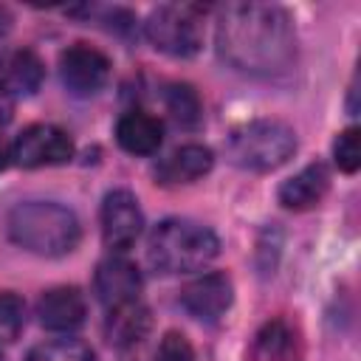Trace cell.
I'll return each mask as SVG.
<instances>
[{
	"mask_svg": "<svg viewBox=\"0 0 361 361\" xmlns=\"http://www.w3.org/2000/svg\"><path fill=\"white\" fill-rule=\"evenodd\" d=\"M220 59L248 76H282L296 62L290 14L274 3H228L217 17Z\"/></svg>",
	"mask_w": 361,
	"mask_h": 361,
	"instance_id": "6da1fadb",
	"label": "cell"
},
{
	"mask_svg": "<svg viewBox=\"0 0 361 361\" xmlns=\"http://www.w3.org/2000/svg\"><path fill=\"white\" fill-rule=\"evenodd\" d=\"M8 240L37 257H65L82 240L79 217L54 200L17 203L6 217Z\"/></svg>",
	"mask_w": 361,
	"mask_h": 361,
	"instance_id": "7a4b0ae2",
	"label": "cell"
},
{
	"mask_svg": "<svg viewBox=\"0 0 361 361\" xmlns=\"http://www.w3.org/2000/svg\"><path fill=\"white\" fill-rule=\"evenodd\" d=\"M220 254L217 234L195 220L169 217L158 223L147 243V257L161 274H189L209 265Z\"/></svg>",
	"mask_w": 361,
	"mask_h": 361,
	"instance_id": "3957f363",
	"label": "cell"
},
{
	"mask_svg": "<svg viewBox=\"0 0 361 361\" xmlns=\"http://www.w3.org/2000/svg\"><path fill=\"white\" fill-rule=\"evenodd\" d=\"M296 152V133L279 118H254L231 130L226 155L234 166L248 172H271L288 164Z\"/></svg>",
	"mask_w": 361,
	"mask_h": 361,
	"instance_id": "277c9868",
	"label": "cell"
},
{
	"mask_svg": "<svg viewBox=\"0 0 361 361\" xmlns=\"http://www.w3.org/2000/svg\"><path fill=\"white\" fill-rule=\"evenodd\" d=\"M144 34L149 45L166 56H195L203 45V23L195 6L166 3L149 11L144 23Z\"/></svg>",
	"mask_w": 361,
	"mask_h": 361,
	"instance_id": "5b68a950",
	"label": "cell"
},
{
	"mask_svg": "<svg viewBox=\"0 0 361 361\" xmlns=\"http://www.w3.org/2000/svg\"><path fill=\"white\" fill-rule=\"evenodd\" d=\"M11 158L25 169L59 166L73 158L71 135L56 124H28L11 144Z\"/></svg>",
	"mask_w": 361,
	"mask_h": 361,
	"instance_id": "8992f818",
	"label": "cell"
},
{
	"mask_svg": "<svg viewBox=\"0 0 361 361\" xmlns=\"http://www.w3.org/2000/svg\"><path fill=\"white\" fill-rule=\"evenodd\" d=\"M59 76L73 96H93L110 79V59L87 42H73L59 54Z\"/></svg>",
	"mask_w": 361,
	"mask_h": 361,
	"instance_id": "52a82bcc",
	"label": "cell"
},
{
	"mask_svg": "<svg viewBox=\"0 0 361 361\" xmlns=\"http://www.w3.org/2000/svg\"><path fill=\"white\" fill-rule=\"evenodd\" d=\"M144 228L138 197L130 189H113L102 200V237L113 251H127Z\"/></svg>",
	"mask_w": 361,
	"mask_h": 361,
	"instance_id": "ba28073f",
	"label": "cell"
},
{
	"mask_svg": "<svg viewBox=\"0 0 361 361\" xmlns=\"http://www.w3.org/2000/svg\"><path fill=\"white\" fill-rule=\"evenodd\" d=\"M234 302V285L226 274L212 271L192 279L180 290V307L197 322H217Z\"/></svg>",
	"mask_w": 361,
	"mask_h": 361,
	"instance_id": "9c48e42d",
	"label": "cell"
},
{
	"mask_svg": "<svg viewBox=\"0 0 361 361\" xmlns=\"http://www.w3.org/2000/svg\"><path fill=\"white\" fill-rule=\"evenodd\" d=\"M141 271L135 268V262L124 259V257H107L96 265L93 274V290L99 296L102 305L116 307V305H127L135 302L141 293Z\"/></svg>",
	"mask_w": 361,
	"mask_h": 361,
	"instance_id": "30bf717a",
	"label": "cell"
},
{
	"mask_svg": "<svg viewBox=\"0 0 361 361\" xmlns=\"http://www.w3.org/2000/svg\"><path fill=\"white\" fill-rule=\"evenodd\" d=\"M37 316L45 330L54 333H71L76 330L87 316V299L73 285H56L45 290L37 302Z\"/></svg>",
	"mask_w": 361,
	"mask_h": 361,
	"instance_id": "8fae6325",
	"label": "cell"
},
{
	"mask_svg": "<svg viewBox=\"0 0 361 361\" xmlns=\"http://www.w3.org/2000/svg\"><path fill=\"white\" fill-rule=\"evenodd\" d=\"M45 79V65L31 48H6L0 54V90L11 99L34 96Z\"/></svg>",
	"mask_w": 361,
	"mask_h": 361,
	"instance_id": "7c38bea8",
	"label": "cell"
},
{
	"mask_svg": "<svg viewBox=\"0 0 361 361\" xmlns=\"http://www.w3.org/2000/svg\"><path fill=\"white\" fill-rule=\"evenodd\" d=\"M248 361H305L299 330L288 319L265 322L251 341Z\"/></svg>",
	"mask_w": 361,
	"mask_h": 361,
	"instance_id": "4fadbf2b",
	"label": "cell"
},
{
	"mask_svg": "<svg viewBox=\"0 0 361 361\" xmlns=\"http://www.w3.org/2000/svg\"><path fill=\"white\" fill-rule=\"evenodd\" d=\"M214 164V155L203 144H183L175 152H169L158 166L155 178L164 186H180V183H195L200 180Z\"/></svg>",
	"mask_w": 361,
	"mask_h": 361,
	"instance_id": "5bb4252c",
	"label": "cell"
},
{
	"mask_svg": "<svg viewBox=\"0 0 361 361\" xmlns=\"http://www.w3.org/2000/svg\"><path fill=\"white\" fill-rule=\"evenodd\" d=\"M152 330V313L144 302H127V305H116L110 307L107 319H104V338L118 347V350H127V347H135L147 338V333Z\"/></svg>",
	"mask_w": 361,
	"mask_h": 361,
	"instance_id": "9a60e30c",
	"label": "cell"
},
{
	"mask_svg": "<svg viewBox=\"0 0 361 361\" xmlns=\"http://www.w3.org/2000/svg\"><path fill=\"white\" fill-rule=\"evenodd\" d=\"M116 141L130 155H155L164 144V124L147 110H130L116 124Z\"/></svg>",
	"mask_w": 361,
	"mask_h": 361,
	"instance_id": "2e32d148",
	"label": "cell"
},
{
	"mask_svg": "<svg viewBox=\"0 0 361 361\" xmlns=\"http://www.w3.org/2000/svg\"><path fill=\"white\" fill-rule=\"evenodd\" d=\"M330 189V172L324 164H307L293 178H288L279 186V203L290 212H305L322 203V197Z\"/></svg>",
	"mask_w": 361,
	"mask_h": 361,
	"instance_id": "e0dca14e",
	"label": "cell"
},
{
	"mask_svg": "<svg viewBox=\"0 0 361 361\" xmlns=\"http://www.w3.org/2000/svg\"><path fill=\"white\" fill-rule=\"evenodd\" d=\"M164 102H166V113L175 118V124L186 127V130H192V127L200 124V118H203V102H200V96H197V90L192 85H186V82L169 85L166 93H164Z\"/></svg>",
	"mask_w": 361,
	"mask_h": 361,
	"instance_id": "ac0fdd59",
	"label": "cell"
},
{
	"mask_svg": "<svg viewBox=\"0 0 361 361\" xmlns=\"http://www.w3.org/2000/svg\"><path fill=\"white\" fill-rule=\"evenodd\" d=\"M25 361H99L96 353L79 338H54L37 344Z\"/></svg>",
	"mask_w": 361,
	"mask_h": 361,
	"instance_id": "d6986e66",
	"label": "cell"
},
{
	"mask_svg": "<svg viewBox=\"0 0 361 361\" xmlns=\"http://www.w3.org/2000/svg\"><path fill=\"white\" fill-rule=\"evenodd\" d=\"M25 327V302L14 290H0V341H14Z\"/></svg>",
	"mask_w": 361,
	"mask_h": 361,
	"instance_id": "ffe728a7",
	"label": "cell"
},
{
	"mask_svg": "<svg viewBox=\"0 0 361 361\" xmlns=\"http://www.w3.org/2000/svg\"><path fill=\"white\" fill-rule=\"evenodd\" d=\"M333 158L336 166L347 175H353L361 166V138H358V127H347L336 135L333 141Z\"/></svg>",
	"mask_w": 361,
	"mask_h": 361,
	"instance_id": "44dd1931",
	"label": "cell"
},
{
	"mask_svg": "<svg viewBox=\"0 0 361 361\" xmlns=\"http://www.w3.org/2000/svg\"><path fill=\"white\" fill-rule=\"evenodd\" d=\"M155 361H195V350L183 333L169 330V333H164V338L155 350Z\"/></svg>",
	"mask_w": 361,
	"mask_h": 361,
	"instance_id": "7402d4cb",
	"label": "cell"
},
{
	"mask_svg": "<svg viewBox=\"0 0 361 361\" xmlns=\"http://www.w3.org/2000/svg\"><path fill=\"white\" fill-rule=\"evenodd\" d=\"M11 110H14V99L0 90V124H6L11 118Z\"/></svg>",
	"mask_w": 361,
	"mask_h": 361,
	"instance_id": "603a6c76",
	"label": "cell"
},
{
	"mask_svg": "<svg viewBox=\"0 0 361 361\" xmlns=\"http://www.w3.org/2000/svg\"><path fill=\"white\" fill-rule=\"evenodd\" d=\"M8 23H11V17H8V11L0 6V34H6V31H8Z\"/></svg>",
	"mask_w": 361,
	"mask_h": 361,
	"instance_id": "cb8c5ba5",
	"label": "cell"
},
{
	"mask_svg": "<svg viewBox=\"0 0 361 361\" xmlns=\"http://www.w3.org/2000/svg\"><path fill=\"white\" fill-rule=\"evenodd\" d=\"M6 164H8V155H6V147L0 144V172L6 169Z\"/></svg>",
	"mask_w": 361,
	"mask_h": 361,
	"instance_id": "d4e9b609",
	"label": "cell"
},
{
	"mask_svg": "<svg viewBox=\"0 0 361 361\" xmlns=\"http://www.w3.org/2000/svg\"><path fill=\"white\" fill-rule=\"evenodd\" d=\"M0 361H6V358H3V355H0Z\"/></svg>",
	"mask_w": 361,
	"mask_h": 361,
	"instance_id": "484cf974",
	"label": "cell"
}]
</instances>
